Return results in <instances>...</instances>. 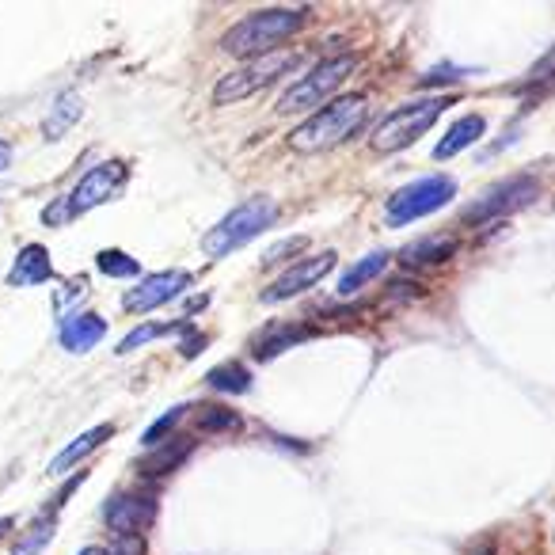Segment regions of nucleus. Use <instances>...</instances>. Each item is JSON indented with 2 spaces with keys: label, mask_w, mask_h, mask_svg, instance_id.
<instances>
[{
  "label": "nucleus",
  "mask_w": 555,
  "mask_h": 555,
  "mask_svg": "<svg viewBox=\"0 0 555 555\" xmlns=\"http://www.w3.org/2000/svg\"><path fill=\"white\" fill-rule=\"evenodd\" d=\"M369 118V96H339L327 107H320L316 115L301 122L289 134V149L301 156H320L339 149L346 137H354L362 130V122Z\"/></svg>",
  "instance_id": "1"
},
{
  "label": "nucleus",
  "mask_w": 555,
  "mask_h": 555,
  "mask_svg": "<svg viewBox=\"0 0 555 555\" xmlns=\"http://www.w3.org/2000/svg\"><path fill=\"white\" fill-rule=\"evenodd\" d=\"M305 27V12H293V8H263V12H251L248 20H240L236 27H229V35L221 39V50H229L236 58H263L274 54L278 42L293 39L297 31Z\"/></svg>",
  "instance_id": "2"
},
{
  "label": "nucleus",
  "mask_w": 555,
  "mask_h": 555,
  "mask_svg": "<svg viewBox=\"0 0 555 555\" xmlns=\"http://www.w3.org/2000/svg\"><path fill=\"white\" fill-rule=\"evenodd\" d=\"M278 221V206L270 198H251L244 206H236L229 217H221L206 236H202V251L210 259H225L236 248H244L248 240L263 236Z\"/></svg>",
  "instance_id": "3"
},
{
  "label": "nucleus",
  "mask_w": 555,
  "mask_h": 555,
  "mask_svg": "<svg viewBox=\"0 0 555 555\" xmlns=\"http://www.w3.org/2000/svg\"><path fill=\"white\" fill-rule=\"evenodd\" d=\"M449 96H434V99H419V103H407L400 111H392V115L377 122V130L369 134V149L373 153H400L407 149L411 141H419L434 122H438L445 111H449Z\"/></svg>",
  "instance_id": "4"
},
{
  "label": "nucleus",
  "mask_w": 555,
  "mask_h": 555,
  "mask_svg": "<svg viewBox=\"0 0 555 555\" xmlns=\"http://www.w3.org/2000/svg\"><path fill=\"white\" fill-rule=\"evenodd\" d=\"M301 65L297 54H263V58H251L248 65H240V69H232L229 77L217 80V88H213V103L217 107H229V103H240V99L255 96V92H263L270 88L274 80H282L286 73H293Z\"/></svg>",
  "instance_id": "5"
},
{
  "label": "nucleus",
  "mask_w": 555,
  "mask_h": 555,
  "mask_svg": "<svg viewBox=\"0 0 555 555\" xmlns=\"http://www.w3.org/2000/svg\"><path fill=\"white\" fill-rule=\"evenodd\" d=\"M358 69V58L354 54H343V58H331V61H320L316 69H308L305 77L297 80L293 88H289L286 96L278 99V111L282 115H301V111H312V107H320L324 99H331L339 88L346 84V77Z\"/></svg>",
  "instance_id": "6"
},
{
  "label": "nucleus",
  "mask_w": 555,
  "mask_h": 555,
  "mask_svg": "<svg viewBox=\"0 0 555 555\" xmlns=\"http://www.w3.org/2000/svg\"><path fill=\"white\" fill-rule=\"evenodd\" d=\"M453 194H457V183H453L449 175L415 179V183H407V187H400V191L388 198L384 221H388L392 229L411 225V221H419V217H426V213H438L445 202H453Z\"/></svg>",
  "instance_id": "7"
},
{
  "label": "nucleus",
  "mask_w": 555,
  "mask_h": 555,
  "mask_svg": "<svg viewBox=\"0 0 555 555\" xmlns=\"http://www.w3.org/2000/svg\"><path fill=\"white\" fill-rule=\"evenodd\" d=\"M536 198H540V187H536V179H529V175L502 179L495 191H487L479 202L468 206L464 221L468 225H483V221H495V217H510V213H521L525 206H533Z\"/></svg>",
  "instance_id": "8"
},
{
  "label": "nucleus",
  "mask_w": 555,
  "mask_h": 555,
  "mask_svg": "<svg viewBox=\"0 0 555 555\" xmlns=\"http://www.w3.org/2000/svg\"><path fill=\"white\" fill-rule=\"evenodd\" d=\"M126 187V164L122 160H107V164H96L92 172L80 175V183L69 194V217H80V213H92L96 206L111 202L118 191Z\"/></svg>",
  "instance_id": "9"
},
{
  "label": "nucleus",
  "mask_w": 555,
  "mask_h": 555,
  "mask_svg": "<svg viewBox=\"0 0 555 555\" xmlns=\"http://www.w3.org/2000/svg\"><path fill=\"white\" fill-rule=\"evenodd\" d=\"M156 498L149 491H122V495L107 498L103 506V521L115 536H141L156 521Z\"/></svg>",
  "instance_id": "10"
},
{
  "label": "nucleus",
  "mask_w": 555,
  "mask_h": 555,
  "mask_svg": "<svg viewBox=\"0 0 555 555\" xmlns=\"http://www.w3.org/2000/svg\"><path fill=\"white\" fill-rule=\"evenodd\" d=\"M335 267V255L331 251H320V255H308L305 263H297V267H289L286 274H278L267 289H263V305H282L289 297H297V293H305L312 289L324 274H331Z\"/></svg>",
  "instance_id": "11"
},
{
  "label": "nucleus",
  "mask_w": 555,
  "mask_h": 555,
  "mask_svg": "<svg viewBox=\"0 0 555 555\" xmlns=\"http://www.w3.org/2000/svg\"><path fill=\"white\" fill-rule=\"evenodd\" d=\"M191 270H164V274H149V278H141L126 297H122V308L126 312H134V316H141V312H153V308H160L164 301H172L175 293H183V289L191 286Z\"/></svg>",
  "instance_id": "12"
},
{
  "label": "nucleus",
  "mask_w": 555,
  "mask_h": 555,
  "mask_svg": "<svg viewBox=\"0 0 555 555\" xmlns=\"http://www.w3.org/2000/svg\"><path fill=\"white\" fill-rule=\"evenodd\" d=\"M111 438H115V426H111V422H103V426H96V430H84L80 438H73L65 449H61L58 457L50 460V476H61V472L77 468L80 460H88L103 441H111Z\"/></svg>",
  "instance_id": "13"
},
{
  "label": "nucleus",
  "mask_w": 555,
  "mask_h": 555,
  "mask_svg": "<svg viewBox=\"0 0 555 555\" xmlns=\"http://www.w3.org/2000/svg\"><path fill=\"white\" fill-rule=\"evenodd\" d=\"M50 278H54V263H50V251L42 248V244H27V248L16 255L12 274H8L12 286H42V282H50Z\"/></svg>",
  "instance_id": "14"
},
{
  "label": "nucleus",
  "mask_w": 555,
  "mask_h": 555,
  "mask_svg": "<svg viewBox=\"0 0 555 555\" xmlns=\"http://www.w3.org/2000/svg\"><path fill=\"white\" fill-rule=\"evenodd\" d=\"M460 251L457 236H430V240H415L400 251V263L403 267H438L445 259H453Z\"/></svg>",
  "instance_id": "15"
},
{
  "label": "nucleus",
  "mask_w": 555,
  "mask_h": 555,
  "mask_svg": "<svg viewBox=\"0 0 555 555\" xmlns=\"http://www.w3.org/2000/svg\"><path fill=\"white\" fill-rule=\"evenodd\" d=\"M107 335V320L96 316V312H84V316H73L69 324L61 327V346L69 350V354H84V350H92Z\"/></svg>",
  "instance_id": "16"
},
{
  "label": "nucleus",
  "mask_w": 555,
  "mask_h": 555,
  "mask_svg": "<svg viewBox=\"0 0 555 555\" xmlns=\"http://www.w3.org/2000/svg\"><path fill=\"white\" fill-rule=\"evenodd\" d=\"M80 115H84V99H80L77 92L58 96L54 99V107H50V115L42 118V137H46V141H61V137L80 122Z\"/></svg>",
  "instance_id": "17"
},
{
  "label": "nucleus",
  "mask_w": 555,
  "mask_h": 555,
  "mask_svg": "<svg viewBox=\"0 0 555 555\" xmlns=\"http://www.w3.org/2000/svg\"><path fill=\"white\" fill-rule=\"evenodd\" d=\"M483 130H487V122L479 115H464L460 122H453L449 126V134L438 141V149H434V156L438 160H453L457 153H464L468 145H476L479 137H483Z\"/></svg>",
  "instance_id": "18"
},
{
  "label": "nucleus",
  "mask_w": 555,
  "mask_h": 555,
  "mask_svg": "<svg viewBox=\"0 0 555 555\" xmlns=\"http://www.w3.org/2000/svg\"><path fill=\"white\" fill-rule=\"evenodd\" d=\"M308 335H312V327L305 324H282V327H267L263 335H255V358L259 362H267V358H274V354H282V350H289L293 343H305Z\"/></svg>",
  "instance_id": "19"
},
{
  "label": "nucleus",
  "mask_w": 555,
  "mask_h": 555,
  "mask_svg": "<svg viewBox=\"0 0 555 555\" xmlns=\"http://www.w3.org/2000/svg\"><path fill=\"white\" fill-rule=\"evenodd\" d=\"M191 449H194L191 438H175V441H168L164 449H156L153 457L141 460V464H137V472H141V476H153V479L168 476V472H175L183 460L191 457Z\"/></svg>",
  "instance_id": "20"
},
{
  "label": "nucleus",
  "mask_w": 555,
  "mask_h": 555,
  "mask_svg": "<svg viewBox=\"0 0 555 555\" xmlns=\"http://www.w3.org/2000/svg\"><path fill=\"white\" fill-rule=\"evenodd\" d=\"M206 384H210L217 396H240V392H248L251 388V373H248V365L225 362L206 373Z\"/></svg>",
  "instance_id": "21"
},
{
  "label": "nucleus",
  "mask_w": 555,
  "mask_h": 555,
  "mask_svg": "<svg viewBox=\"0 0 555 555\" xmlns=\"http://www.w3.org/2000/svg\"><path fill=\"white\" fill-rule=\"evenodd\" d=\"M384 267H388V251H373V255H365L362 263H354V267L339 278V293H358V289L369 286V282H373Z\"/></svg>",
  "instance_id": "22"
},
{
  "label": "nucleus",
  "mask_w": 555,
  "mask_h": 555,
  "mask_svg": "<svg viewBox=\"0 0 555 555\" xmlns=\"http://www.w3.org/2000/svg\"><path fill=\"white\" fill-rule=\"evenodd\" d=\"M198 430H206V434H229L240 426V415L229 411V407H221V403H202L198 407V419H194Z\"/></svg>",
  "instance_id": "23"
},
{
  "label": "nucleus",
  "mask_w": 555,
  "mask_h": 555,
  "mask_svg": "<svg viewBox=\"0 0 555 555\" xmlns=\"http://www.w3.org/2000/svg\"><path fill=\"white\" fill-rule=\"evenodd\" d=\"M96 267H99V274H107V278H134V274H141L134 255H126V251H118V248L99 251Z\"/></svg>",
  "instance_id": "24"
},
{
  "label": "nucleus",
  "mask_w": 555,
  "mask_h": 555,
  "mask_svg": "<svg viewBox=\"0 0 555 555\" xmlns=\"http://www.w3.org/2000/svg\"><path fill=\"white\" fill-rule=\"evenodd\" d=\"M183 324H141L137 331H130L122 343H118V354H130V350H137V346L153 343V339H160V335H172V331H179Z\"/></svg>",
  "instance_id": "25"
},
{
  "label": "nucleus",
  "mask_w": 555,
  "mask_h": 555,
  "mask_svg": "<svg viewBox=\"0 0 555 555\" xmlns=\"http://www.w3.org/2000/svg\"><path fill=\"white\" fill-rule=\"evenodd\" d=\"M50 536H54V517H42L39 525H31V533L16 544V552L12 555H39L42 548L50 544Z\"/></svg>",
  "instance_id": "26"
},
{
  "label": "nucleus",
  "mask_w": 555,
  "mask_h": 555,
  "mask_svg": "<svg viewBox=\"0 0 555 555\" xmlns=\"http://www.w3.org/2000/svg\"><path fill=\"white\" fill-rule=\"evenodd\" d=\"M183 419H187V407H172V411H168L164 419L153 422V430H145V445H153V441H164L175 430V422H183Z\"/></svg>",
  "instance_id": "27"
},
{
  "label": "nucleus",
  "mask_w": 555,
  "mask_h": 555,
  "mask_svg": "<svg viewBox=\"0 0 555 555\" xmlns=\"http://www.w3.org/2000/svg\"><path fill=\"white\" fill-rule=\"evenodd\" d=\"M107 555H145V540L141 536H118V544L107 548Z\"/></svg>",
  "instance_id": "28"
},
{
  "label": "nucleus",
  "mask_w": 555,
  "mask_h": 555,
  "mask_svg": "<svg viewBox=\"0 0 555 555\" xmlns=\"http://www.w3.org/2000/svg\"><path fill=\"white\" fill-rule=\"evenodd\" d=\"M61 221H69V202L61 198V202H54V206H46V213H42V225H61Z\"/></svg>",
  "instance_id": "29"
},
{
  "label": "nucleus",
  "mask_w": 555,
  "mask_h": 555,
  "mask_svg": "<svg viewBox=\"0 0 555 555\" xmlns=\"http://www.w3.org/2000/svg\"><path fill=\"white\" fill-rule=\"evenodd\" d=\"M384 297H388V301H396V297H400V301H415V297H422V289L419 286H407V282H392Z\"/></svg>",
  "instance_id": "30"
},
{
  "label": "nucleus",
  "mask_w": 555,
  "mask_h": 555,
  "mask_svg": "<svg viewBox=\"0 0 555 555\" xmlns=\"http://www.w3.org/2000/svg\"><path fill=\"white\" fill-rule=\"evenodd\" d=\"M301 248H305V240H301V236H293V240H286L282 248L267 251V263H274V259H286V255H293V251H301Z\"/></svg>",
  "instance_id": "31"
},
{
  "label": "nucleus",
  "mask_w": 555,
  "mask_h": 555,
  "mask_svg": "<svg viewBox=\"0 0 555 555\" xmlns=\"http://www.w3.org/2000/svg\"><path fill=\"white\" fill-rule=\"evenodd\" d=\"M187 335H191V339H183V343H179V354H187V358H194V354H198V350L206 346V339H202L198 331H187Z\"/></svg>",
  "instance_id": "32"
},
{
  "label": "nucleus",
  "mask_w": 555,
  "mask_h": 555,
  "mask_svg": "<svg viewBox=\"0 0 555 555\" xmlns=\"http://www.w3.org/2000/svg\"><path fill=\"white\" fill-rule=\"evenodd\" d=\"M548 77H555V50L533 69V80H548Z\"/></svg>",
  "instance_id": "33"
},
{
  "label": "nucleus",
  "mask_w": 555,
  "mask_h": 555,
  "mask_svg": "<svg viewBox=\"0 0 555 555\" xmlns=\"http://www.w3.org/2000/svg\"><path fill=\"white\" fill-rule=\"evenodd\" d=\"M80 483H84V472H80V476H73V479H69V483H65V491H61V495H58V502H65V498H69V495H73V491H77Z\"/></svg>",
  "instance_id": "34"
},
{
  "label": "nucleus",
  "mask_w": 555,
  "mask_h": 555,
  "mask_svg": "<svg viewBox=\"0 0 555 555\" xmlns=\"http://www.w3.org/2000/svg\"><path fill=\"white\" fill-rule=\"evenodd\" d=\"M206 305H210V297L202 293V297H191V301H187V305H183V308H187V312H191V316H194V312H202V308H206Z\"/></svg>",
  "instance_id": "35"
},
{
  "label": "nucleus",
  "mask_w": 555,
  "mask_h": 555,
  "mask_svg": "<svg viewBox=\"0 0 555 555\" xmlns=\"http://www.w3.org/2000/svg\"><path fill=\"white\" fill-rule=\"evenodd\" d=\"M12 164V149H8V141H0V172Z\"/></svg>",
  "instance_id": "36"
},
{
  "label": "nucleus",
  "mask_w": 555,
  "mask_h": 555,
  "mask_svg": "<svg viewBox=\"0 0 555 555\" xmlns=\"http://www.w3.org/2000/svg\"><path fill=\"white\" fill-rule=\"evenodd\" d=\"M12 525H16V521H12V517H0V540H4V536L12 533Z\"/></svg>",
  "instance_id": "37"
},
{
  "label": "nucleus",
  "mask_w": 555,
  "mask_h": 555,
  "mask_svg": "<svg viewBox=\"0 0 555 555\" xmlns=\"http://www.w3.org/2000/svg\"><path fill=\"white\" fill-rule=\"evenodd\" d=\"M80 555H107V548H99V544H92V548H84Z\"/></svg>",
  "instance_id": "38"
}]
</instances>
